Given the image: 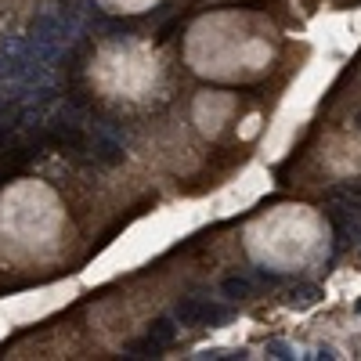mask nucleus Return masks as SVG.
<instances>
[{"label": "nucleus", "mask_w": 361, "mask_h": 361, "mask_svg": "<svg viewBox=\"0 0 361 361\" xmlns=\"http://www.w3.org/2000/svg\"><path fill=\"white\" fill-rule=\"evenodd\" d=\"M267 354H274V358H296L286 339H267Z\"/></svg>", "instance_id": "3"}, {"label": "nucleus", "mask_w": 361, "mask_h": 361, "mask_svg": "<svg viewBox=\"0 0 361 361\" xmlns=\"http://www.w3.org/2000/svg\"><path fill=\"white\" fill-rule=\"evenodd\" d=\"M170 339H174V322L170 318H159V322L148 329V336L145 339H138V344H131V354H145V351H152V354H159Z\"/></svg>", "instance_id": "2"}, {"label": "nucleus", "mask_w": 361, "mask_h": 361, "mask_svg": "<svg viewBox=\"0 0 361 361\" xmlns=\"http://www.w3.org/2000/svg\"><path fill=\"white\" fill-rule=\"evenodd\" d=\"M224 293H228V296H246V293H249V282H246V279H228V282H224Z\"/></svg>", "instance_id": "4"}, {"label": "nucleus", "mask_w": 361, "mask_h": 361, "mask_svg": "<svg viewBox=\"0 0 361 361\" xmlns=\"http://www.w3.org/2000/svg\"><path fill=\"white\" fill-rule=\"evenodd\" d=\"M174 314H177L181 325H221L231 318V307H221V304H209V300L192 296V300H181Z\"/></svg>", "instance_id": "1"}, {"label": "nucleus", "mask_w": 361, "mask_h": 361, "mask_svg": "<svg viewBox=\"0 0 361 361\" xmlns=\"http://www.w3.org/2000/svg\"><path fill=\"white\" fill-rule=\"evenodd\" d=\"M354 311H358V314H361V300H358V304H354Z\"/></svg>", "instance_id": "5"}]
</instances>
